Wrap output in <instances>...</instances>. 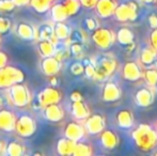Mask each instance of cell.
<instances>
[{
    "label": "cell",
    "instance_id": "obj_1",
    "mask_svg": "<svg viewBox=\"0 0 157 156\" xmlns=\"http://www.w3.org/2000/svg\"><path fill=\"white\" fill-rule=\"evenodd\" d=\"M132 138L142 151H150L157 146V129L149 124H140L132 131Z\"/></svg>",
    "mask_w": 157,
    "mask_h": 156
},
{
    "label": "cell",
    "instance_id": "obj_2",
    "mask_svg": "<svg viewBox=\"0 0 157 156\" xmlns=\"http://www.w3.org/2000/svg\"><path fill=\"white\" fill-rule=\"evenodd\" d=\"M8 89L9 102L16 107H25L30 103V94L28 89L21 82L10 86Z\"/></svg>",
    "mask_w": 157,
    "mask_h": 156
},
{
    "label": "cell",
    "instance_id": "obj_3",
    "mask_svg": "<svg viewBox=\"0 0 157 156\" xmlns=\"http://www.w3.org/2000/svg\"><path fill=\"white\" fill-rule=\"evenodd\" d=\"M95 65V74L93 79L95 80L103 81L106 80L114 71L117 67V61L111 57L104 56L97 60Z\"/></svg>",
    "mask_w": 157,
    "mask_h": 156
},
{
    "label": "cell",
    "instance_id": "obj_4",
    "mask_svg": "<svg viewBox=\"0 0 157 156\" xmlns=\"http://www.w3.org/2000/svg\"><path fill=\"white\" fill-rule=\"evenodd\" d=\"M24 78L25 75L19 69H16L14 67H6V65L0 67V89L9 88L14 83L21 82Z\"/></svg>",
    "mask_w": 157,
    "mask_h": 156
},
{
    "label": "cell",
    "instance_id": "obj_5",
    "mask_svg": "<svg viewBox=\"0 0 157 156\" xmlns=\"http://www.w3.org/2000/svg\"><path fill=\"white\" fill-rule=\"evenodd\" d=\"M138 10L139 6L137 2L130 1L126 3L118 4L114 10L113 15L116 16L117 21H135L138 16Z\"/></svg>",
    "mask_w": 157,
    "mask_h": 156
},
{
    "label": "cell",
    "instance_id": "obj_6",
    "mask_svg": "<svg viewBox=\"0 0 157 156\" xmlns=\"http://www.w3.org/2000/svg\"><path fill=\"white\" fill-rule=\"evenodd\" d=\"M92 40L101 49H108L116 42V34L108 28L97 27L93 31Z\"/></svg>",
    "mask_w": 157,
    "mask_h": 156
},
{
    "label": "cell",
    "instance_id": "obj_7",
    "mask_svg": "<svg viewBox=\"0 0 157 156\" xmlns=\"http://www.w3.org/2000/svg\"><path fill=\"white\" fill-rule=\"evenodd\" d=\"M36 124L31 116L21 115L18 118H15L14 129L21 137H30L34 134Z\"/></svg>",
    "mask_w": 157,
    "mask_h": 156
},
{
    "label": "cell",
    "instance_id": "obj_8",
    "mask_svg": "<svg viewBox=\"0 0 157 156\" xmlns=\"http://www.w3.org/2000/svg\"><path fill=\"white\" fill-rule=\"evenodd\" d=\"M83 123V127L86 129V133H89L91 135H97L104 128H105V118L101 113H93L88 117Z\"/></svg>",
    "mask_w": 157,
    "mask_h": 156
},
{
    "label": "cell",
    "instance_id": "obj_9",
    "mask_svg": "<svg viewBox=\"0 0 157 156\" xmlns=\"http://www.w3.org/2000/svg\"><path fill=\"white\" fill-rule=\"evenodd\" d=\"M62 98V93L57 89V87H49L41 92L37 95V101L41 104L42 108L50 104H57Z\"/></svg>",
    "mask_w": 157,
    "mask_h": 156
},
{
    "label": "cell",
    "instance_id": "obj_10",
    "mask_svg": "<svg viewBox=\"0 0 157 156\" xmlns=\"http://www.w3.org/2000/svg\"><path fill=\"white\" fill-rule=\"evenodd\" d=\"M64 135L66 138L77 142L80 141L86 135V129L83 124H81L79 121H72L67 123L64 128Z\"/></svg>",
    "mask_w": 157,
    "mask_h": 156
},
{
    "label": "cell",
    "instance_id": "obj_11",
    "mask_svg": "<svg viewBox=\"0 0 157 156\" xmlns=\"http://www.w3.org/2000/svg\"><path fill=\"white\" fill-rule=\"evenodd\" d=\"M154 91L153 87H144L139 89L135 94V102L140 107H149L153 104Z\"/></svg>",
    "mask_w": 157,
    "mask_h": 156
},
{
    "label": "cell",
    "instance_id": "obj_12",
    "mask_svg": "<svg viewBox=\"0 0 157 156\" xmlns=\"http://www.w3.org/2000/svg\"><path fill=\"white\" fill-rule=\"evenodd\" d=\"M117 6L118 3L116 0H97L94 8L96 10V14L101 18H108L113 15Z\"/></svg>",
    "mask_w": 157,
    "mask_h": 156
},
{
    "label": "cell",
    "instance_id": "obj_13",
    "mask_svg": "<svg viewBox=\"0 0 157 156\" xmlns=\"http://www.w3.org/2000/svg\"><path fill=\"white\" fill-rule=\"evenodd\" d=\"M122 92L121 89L113 81H107L103 88V100L105 102L112 103L117 102L121 98Z\"/></svg>",
    "mask_w": 157,
    "mask_h": 156
},
{
    "label": "cell",
    "instance_id": "obj_14",
    "mask_svg": "<svg viewBox=\"0 0 157 156\" xmlns=\"http://www.w3.org/2000/svg\"><path fill=\"white\" fill-rule=\"evenodd\" d=\"M142 72L138 63L135 61H128L123 67L122 75L128 81H137L142 78Z\"/></svg>",
    "mask_w": 157,
    "mask_h": 156
},
{
    "label": "cell",
    "instance_id": "obj_15",
    "mask_svg": "<svg viewBox=\"0 0 157 156\" xmlns=\"http://www.w3.org/2000/svg\"><path fill=\"white\" fill-rule=\"evenodd\" d=\"M42 72L47 76L56 75L61 69V61L55 56L45 57L41 63Z\"/></svg>",
    "mask_w": 157,
    "mask_h": 156
},
{
    "label": "cell",
    "instance_id": "obj_16",
    "mask_svg": "<svg viewBox=\"0 0 157 156\" xmlns=\"http://www.w3.org/2000/svg\"><path fill=\"white\" fill-rule=\"evenodd\" d=\"M35 39H39L40 41H52L54 44H58L59 40L55 36L54 26L49 24H42L37 28H35Z\"/></svg>",
    "mask_w": 157,
    "mask_h": 156
},
{
    "label": "cell",
    "instance_id": "obj_17",
    "mask_svg": "<svg viewBox=\"0 0 157 156\" xmlns=\"http://www.w3.org/2000/svg\"><path fill=\"white\" fill-rule=\"evenodd\" d=\"M101 143L107 150H113L119 144V137L111 129H105L101 131Z\"/></svg>",
    "mask_w": 157,
    "mask_h": 156
},
{
    "label": "cell",
    "instance_id": "obj_18",
    "mask_svg": "<svg viewBox=\"0 0 157 156\" xmlns=\"http://www.w3.org/2000/svg\"><path fill=\"white\" fill-rule=\"evenodd\" d=\"M45 111V118L52 122H60L64 118V111L62 107L57 103V104H50L43 107Z\"/></svg>",
    "mask_w": 157,
    "mask_h": 156
},
{
    "label": "cell",
    "instance_id": "obj_19",
    "mask_svg": "<svg viewBox=\"0 0 157 156\" xmlns=\"http://www.w3.org/2000/svg\"><path fill=\"white\" fill-rule=\"evenodd\" d=\"M72 113L77 121H83L90 116V109L83 100L76 101L72 103Z\"/></svg>",
    "mask_w": 157,
    "mask_h": 156
},
{
    "label": "cell",
    "instance_id": "obj_20",
    "mask_svg": "<svg viewBox=\"0 0 157 156\" xmlns=\"http://www.w3.org/2000/svg\"><path fill=\"white\" fill-rule=\"evenodd\" d=\"M15 125V116L12 111L8 109L0 110V129L4 131H11L14 129Z\"/></svg>",
    "mask_w": 157,
    "mask_h": 156
},
{
    "label": "cell",
    "instance_id": "obj_21",
    "mask_svg": "<svg viewBox=\"0 0 157 156\" xmlns=\"http://www.w3.org/2000/svg\"><path fill=\"white\" fill-rule=\"evenodd\" d=\"M117 123L121 128H132V124H134V117H132V111L127 110V109H123L120 110L117 115Z\"/></svg>",
    "mask_w": 157,
    "mask_h": 156
},
{
    "label": "cell",
    "instance_id": "obj_22",
    "mask_svg": "<svg viewBox=\"0 0 157 156\" xmlns=\"http://www.w3.org/2000/svg\"><path fill=\"white\" fill-rule=\"evenodd\" d=\"M156 56H157V51L151 46H147L141 50L140 54V62L142 65L145 67H151L152 64L155 63L156 60Z\"/></svg>",
    "mask_w": 157,
    "mask_h": 156
},
{
    "label": "cell",
    "instance_id": "obj_23",
    "mask_svg": "<svg viewBox=\"0 0 157 156\" xmlns=\"http://www.w3.org/2000/svg\"><path fill=\"white\" fill-rule=\"evenodd\" d=\"M75 144H76V142L68 139V138H66V137L61 138V139L58 141V143H57V151H58V154L73 155Z\"/></svg>",
    "mask_w": 157,
    "mask_h": 156
},
{
    "label": "cell",
    "instance_id": "obj_24",
    "mask_svg": "<svg viewBox=\"0 0 157 156\" xmlns=\"http://www.w3.org/2000/svg\"><path fill=\"white\" fill-rule=\"evenodd\" d=\"M134 39H135L134 32L127 27L120 28L116 36V41H118V43L121 44L122 46H126L127 44L134 42Z\"/></svg>",
    "mask_w": 157,
    "mask_h": 156
},
{
    "label": "cell",
    "instance_id": "obj_25",
    "mask_svg": "<svg viewBox=\"0 0 157 156\" xmlns=\"http://www.w3.org/2000/svg\"><path fill=\"white\" fill-rule=\"evenodd\" d=\"M17 34L19 38L24 40H33L35 39V28L32 27L30 24L19 23L16 28Z\"/></svg>",
    "mask_w": 157,
    "mask_h": 156
},
{
    "label": "cell",
    "instance_id": "obj_26",
    "mask_svg": "<svg viewBox=\"0 0 157 156\" xmlns=\"http://www.w3.org/2000/svg\"><path fill=\"white\" fill-rule=\"evenodd\" d=\"M71 28L68 27L64 21H56L54 25V33L55 36L59 40V41H65L68 39L71 34Z\"/></svg>",
    "mask_w": 157,
    "mask_h": 156
},
{
    "label": "cell",
    "instance_id": "obj_27",
    "mask_svg": "<svg viewBox=\"0 0 157 156\" xmlns=\"http://www.w3.org/2000/svg\"><path fill=\"white\" fill-rule=\"evenodd\" d=\"M50 10H52V18L54 21H64L68 17L63 3L52 4L50 6Z\"/></svg>",
    "mask_w": 157,
    "mask_h": 156
},
{
    "label": "cell",
    "instance_id": "obj_28",
    "mask_svg": "<svg viewBox=\"0 0 157 156\" xmlns=\"http://www.w3.org/2000/svg\"><path fill=\"white\" fill-rule=\"evenodd\" d=\"M37 49H39L40 54H41V56L43 57V58L55 56V52H56V44H54L52 41L43 40V41H40Z\"/></svg>",
    "mask_w": 157,
    "mask_h": 156
},
{
    "label": "cell",
    "instance_id": "obj_29",
    "mask_svg": "<svg viewBox=\"0 0 157 156\" xmlns=\"http://www.w3.org/2000/svg\"><path fill=\"white\" fill-rule=\"evenodd\" d=\"M93 153L92 151V146H90L87 142H81V141H77L75 144L74 148V152L73 155L75 156H89Z\"/></svg>",
    "mask_w": 157,
    "mask_h": 156
},
{
    "label": "cell",
    "instance_id": "obj_30",
    "mask_svg": "<svg viewBox=\"0 0 157 156\" xmlns=\"http://www.w3.org/2000/svg\"><path fill=\"white\" fill-rule=\"evenodd\" d=\"M63 6L65 8L66 12H67L68 16L77 14L81 8V4L79 2V0H64Z\"/></svg>",
    "mask_w": 157,
    "mask_h": 156
},
{
    "label": "cell",
    "instance_id": "obj_31",
    "mask_svg": "<svg viewBox=\"0 0 157 156\" xmlns=\"http://www.w3.org/2000/svg\"><path fill=\"white\" fill-rule=\"evenodd\" d=\"M4 149L6 150V153H8L9 155H12V156L21 155V154H24V151H25V146L17 141L10 142Z\"/></svg>",
    "mask_w": 157,
    "mask_h": 156
},
{
    "label": "cell",
    "instance_id": "obj_32",
    "mask_svg": "<svg viewBox=\"0 0 157 156\" xmlns=\"http://www.w3.org/2000/svg\"><path fill=\"white\" fill-rule=\"evenodd\" d=\"M142 77L150 87H155L157 83V69H147L142 72Z\"/></svg>",
    "mask_w": 157,
    "mask_h": 156
},
{
    "label": "cell",
    "instance_id": "obj_33",
    "mask_svg": "<svg viewBox=\"0 0 157 156\" xmlns=\"http://www.w3.org/2000/svg\"><path fill=\"white\" fill-rule=\"evenodd\" d=\"M54 0H30V3L36 12H46L52 6V2Z\"/></svg>",
    "mask_w": 157,
    "mask_h": 156
},
{
    "label": "cell",
    "instance_id": "obj_34",
    "mask_svg": "<svg viewBox=\"0 0 157 156\" xmlns=\"http://www.w3.org/2000/svg\"><path fill=\"white\" fill-rule=\"evenodd\" d=\"M16 6L12 0H0V13H10L15 10Z\"/></svg>",
    "mask_w": 157,
    "mask_h": 156
},
{
    "label": "cell",
    "instance_id": "obj_35",
    "mask_svg": "<svg viewBox=\"0 0 157 156\" xmlns=\"http://www.w3.org/2000/svg\"><path fill=\"white\" fill-rule=\"evenodd\" d=\"M71 73L74 76H80L83 74L85 71V67H83L82 62H74L71 65Z\"/></svg>",
    "mask_w": 157,
    "mask_h": 156
},
{
    "label": "cell",
    "instance_id": "obj_36",
    "mask_svg": "<svg viewBox=\"0 0 157 156\" xmlns=\"http://www.w3.org/2000/svg\"><path fill=\"white\" fill-rule=\"evenodd\" d=\"M70 49L68 51L73 55V56H79L82 52V44L79 43V42H75V43L70 44Z\"/></svg>",
    "mask_w": 157,
    "mask_h": 156
},
{
    "label": "cell",
    "instance_id": "obj_37",
    "mask_svg": "<svg viewBox=\"0 0 157 156\" xmlns=\"http://www.w3.org/2000/svg\"><path fill=\"white\" fill-rule=\"evenodd\" d=\"M11 28V21L6 17H0V34L6 33Z\"/></svg>",
    "mask_w": 157,
    "mask_h": 156
},
{
    "label": "cell",
    "instance_id": "obj_38",
    "mask_svg": "<svg viewBox=\"0 0 157 156\" xmlns=\"http://www.w3.org/2000/svg\"><path fill=\"white\" fill-rule=\"evenodd\" d=\"M85 27L87 28L90 31H94L97 27H98V21L96 19L92 18V17H89V18H86L85 21Z\"/></svg>",
    "mask_w": 157,
    "mask_h": 156
},
{
    "label": "cell",
    "instance_id": "obj_39",
    "mask_svg": "<svg viewBox=\"0 0 157 156\" xmlns=\"http://www.w3.org/2000/svg\"><path fill=\"white\" fill-rule=\"evenodd\" d=\"M150 46L157 51V28L152 29L151 33H150Z\"/></svg>",
    "mask_w": 157,
    "mask_h": 156
},
{
    "label": "cell",
    "instance_id": "obj_40",
    "mask_svg": "<svg viewBox=\"0 0 157 156\" xmlns=\"http://www.w3.org/2000/svg\"><path fill=\"white\" fill-rule=\"evenodd\" d=\"M79 2H80L81 6H83V8L91 9V8H94L95 6L97 0H79Z\"/></svg>",
    "mask_w": 157,
    "mask_h": 156
},
{
    "label": "cell",
    "instance_id": "obj_41",
    "mask_svg": "<svg viewBox=\"0 0 157 156\" xmlns=\"http://www.w3.org/2000/svg\"><path fill=\"white\" fill-rule=\"evenodd\" d=\"M149 25L152 29L157 28V15L156 14H151L149 16Z\"/></svg>",
    "mask_w": 157,
    "mask_h": 156
},
{
    "label": "cell",
    "instance_id": "obj_42",
    "mask_svg": "<svg viewBox=\"0 0 157 156\" xmlns=\"http://www.w3.org/2000/svg\"><path fill=\"white\" fill-rule=\"evenodd\" d=\"M71 100H72V102H76V101H81V100H82V95H81L80 92L74 91L72 94H71Z\"/></svg>",
    "mask_w": 157,
    "mask_h": 156
},
{
    "label": "cell",
    "instance_id": "obj_43",
    "mask_svg": "<svg viewBox=\"0 0 157 156\" xmlns=\"http://www.w3.org/2000/svg\"><path fill=\"white\" fill-rule=\"evenodd\" d=\"M6 61H8V57L4 52L0 51V67H4L6 64Z\"/></svg>",
    "mask_w": 157,
    "mask_h": 156
},
{
    "label": "cell",
    "instance_id": "obj_44",
    "mask_svg": "<svg viewBox=\"0 0 157 156\" xmlns=\"http://www.w3.org/2000/svg\"><path fill=\"white\" fill-rule=\"evenodd\" d=\"M12 1L14 2V4L16 6H21L27 3H30V0H12Z\"/></svg>",
    "mask_w": 157,
    "mask_h": 156
},
{
    "label": "cell",
    "instance_id": "obj_45",
    "mask_svg": "<svg viewBox=\"0 0 157 156\" xmlns=\"http://www.w3.org/2000/svg\"><path fill=\"white\" fill-rule=\"evenodd\" d=\"M50 85H52V87H58V80L55 75L50 76Z\"/></svg>",
    "mask_w": 157,
    "mask_h": 156
},
{
    "label": "cell",
    "instance_id": "obj_46",
    "mask_svg": "<svg viewBox=\"0 0 157 156\" xmlns=\"http://www.w3.org/2000/svg\"><path fill=\"white\" fill-rule=\"evenodd\" d=\"M2 105H3V97H2V96L0 95V107H1Z\"/></svg>",
    "mask_w": 157,
    "mask_h": 156
},
{
    "label": "cell",
    "instance_id": "obj_47",
    "mask_svg": "<svg viewBox=\"0 0 157 156\" xmlns=\"http://www.w3.org/2000/svg\"><path fill=\"white\" fill-rule=\"evenodd\" d=\"M154 64L156 65V69H157V56H156V60H155V63H154Z\"/></svg>",
    "mask_w": 157,
    "mask_h": 156
},
{
    "label": "cell",
    "instance_id": "obj_48",
    "mask_svg": "<svg viewBox=\"0 0 157 156\" xmlns=\"http://www.w3.org/2000/svg\"><path fill=\"white\" fill-rule=\"evenodd\" d=\"M137 1H139V2H145V0H137Z\"/></svg>",
    "mask_w": 157,
    "mask_h": 156
},
{
    "label": "cell",
    "instance_id": "obj_49",
    "mask_svg": "<svg viewBox=\"0 0 157 156\" xmlns=\"http://www.w3.org/2000/svg\"><path fill=\"white\" fill-rule=\"evenodd\" d=\"M1 146H2V142L0 141V150H1Z\"/></svg>",
    "mask_w": 157,
    "mask_h": 156
},
{
    "label": "cell",
    "instance_id": "obj_50",
    "mask_svg": "<svg viewBox=\"0 0 157 156\" xmlns=\"http://www.w3.org/2000/svg\"><path fill=\"white\" fill-rule=\"evenodd\" d=\"M154 88H155V89H156V91H157V83L155 85V87H154Z\"/></svg>",
    "mask_w": 157,
    "mask_h": 156
},
{
    "label": "cell",
    "instance_id": "obj_51",
    "mask_svg": "<svg viewBox=\"0 0 157 156\" xmlns=\"http://www.w3.org/2000/svg\"><path fill=\"white\" fill-rule=\"evenodd\" d=\"M155 155H156V156H157V152H156V153H155Z\"/></svg>",
    "mask_w": 157,
    "mask_h": 156
},
{
    "label": "cell",
    "instance_id": "obj_52",
    "mask_svg": "<svg viewBox=\"0 0 157 156\" xmlns=\"http://www.w3.org/2000/svg\"><path fill=\"white\" fill-rule=\"evenodd\" d=\"M156 3H157V0H156Z\"/></svg>",
    "mask_w": 157,
    "mask_h": 156
}]
</instances>
